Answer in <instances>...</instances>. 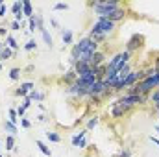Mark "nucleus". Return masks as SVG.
Wrapping results in <instances>:
<instances>
[{"instance_id": "obj_1", "label": "nucleus", "mask_w": 159, "mask_h": 157, "mask_svg": "<svg viewBox=\"0 0 159 157\" xmlns=\"http://www.w3.org/2000/svg\"><path fill=\"white\" fill-rule=\"evenodd\" d=\"M96 15H98V19H107L113 11H117L122 7V4L117 2V0H100V2H89L87 4Z\"/></svg>"}, {"instance_id": "obj_2", "label": "nucleus", "mask_w": 159, "mask_h": 157, "mask_svg": "<svg viewBox=\"0 0 159 157\" xmlns=\"http://www.w3.org/2000/svg\"><path fill=\"white\" fill-rule=\"evenodd\" d=\"M115 22H111V20H107V19H96L94 20V24L91 26V32L89 34H102V35H109V34H113L115 32Z\"/></svg>"}, {"instance_id": "obj_3", "label": "nucleus", "mask_w": 159, "mask_h": 157, "mask_svg": "<svg viewBox=\"0 0 159 157\" xmlns=\"http://www.w3.org/2000/svg\"><path fill=\"white\" fill-rule=\"evenodd\" d=\"M143 46H144V35H143V34H133L129 39L126 41L124 50H126V52H129V54H133V52L141 50Z\"/></svg>"}, {"instance_id": "obj_4", "label": "nucleus", "mask_w": 159, "mask_h": 157, "mask_svg": "<svg viewBox=\"0 0 159 157\" xmlns=\"http://www.w3.org/2000/svg\"><path fill=\"white\" fill-rule=\"evenodd\" d=\"M106 63H107V56H106L104 50H98V52L93 54L91 59H89V65H91V67H100V65H106Z\"/></svg>"}, {"instance_id": "obj_5", "label": "nucleus", "mask_w": 159, "mask_h": 157, "mask_svg": "<svg viewBox=\"0 0 159 157\" xmlns=\"http://www.w3.org/2000/svg\"><path fill=\"white\" fill-rule=\"evenodd\" d=\"M76 79H78V74L74 72V69H69V70H67V72L59 78V81H61V83H65V85L69 87V85H72Z\"/></svg>"}, {"instance_id": "obj_6", "label": "nucleus", "mask_w": 159, "mask_h": 157, "mask_svg": "<svg viewBox=\"0 0 159 157\" xmlns=\"http://www.w3.org/2000/svg\"><path fill=\"white\" fill-rule=\"evenodd\" d=\"M126 19V9H124V6L120 7V9H117V11H113L109 17H107V20H111V22H120V20H124Z\"/></svg>"}, {"instance_id": "obj_7", "label": "nucleus", "mask_w": 159, "mask_h": 157, "mask_svg": "<svg viewBox=\"0 0 159 157\" xmlns=\"http://www.w3.org/2000/svg\"><path fill=\"white\" fill-rule=\"evenodd\" d=\"M15 54L17 52H13L9 46H4L2 50H0V63H4V61H9V59H13L15 57Z\"/></svg>"}, {"instance_id": "obj_8", "label": "nucleus", "mask_w": 159, "mask_h": 157, "mask_svg": "<svg viewBox=\"0 0 159 157\" xmlns=\"http://www.w3.org/2000/svg\"><path fill=\"white\" fill-rule=\"evenodd\" d=\"M22 15L26 17V19H32L35 13H34V6H32V2L30 0H22Z\"/></svg>"}, {"instance_id": "obj_9", "label": "nucleus", "mask_w": 159, "mask_h": 157, "mask_svg": "<svg viewBox=\"0 0 159 157\" xmlns=\"http://www.w3.org/2000/svg\"><path fill=\"white\" fill-rule=\"evenodd\" d=\"M61 39H63V44L65 46H70L72 44V39H74L72 30H61Z\"/></svg>"}, {"instance_id": "obj_10", "label": "nucleus", "mask_w": 159, "mask_h": 157, "mask_svg": "<svg viewBox=\"0 0 159 157\" xmlns=\"http://www.w3.org/2000/svg\"><path fill=\"white\" fill-rule=\"evenodd\" d=\"M41 32V37H43V41H44V44L52 50L54 48V41H52V35H50V32L46 30V28H43V30H39Z\"/></svg>"}, {"instance_id": "obj_11", "label": "nucleus", "mask_w": 159, "mask_h": 157, "mask_svg": "<svg viewBox=\"0 0 159 157\" xmlns=\"http://www.w3.org/2000/svg\"><path fill=\"white\" fill-rule=\"evenodd\" d=\"M4 44H6V46H9V48H11L13 52H17V50L20 48V44L17 43V39H15V37H13L11 34H9V35H7L6 39H4Z\"/></svg>"}, {"instance_id": "obj_12", "label": "nucleus", "mask_w": 159, "mask_h": 157, "mask_svg": "<svg viewBox=\"0 0 159 157\" xmlns=\"http://www.w3.org/2000/svg\"><path fill=\"white\" fill-rule=\"evenodd\" d=\"M26 98L32 100V102H43V100H44V92H41V91H37V89H34L32 92H28Z\"/></svg>"}, {"instance_id": "obj_13", "label": "nucleus", "mask_w": 159, "mask_h": 157, "mask_svg": "<svg viewBox=\"0 0 159 157\" xmlns=\"http://www.w3.org/2000/svg\"><path fill=\"white\" fill-rule=\"evenodd\" d=\"M85 135H87V129H81V131H78V133H74L72 139H70L72 146H80V142H81V139H85Z\"/></svg>"}, {"instance_id": "obj_14", "label": "nucleus", "mask_w": 159, "mask_h": 157, "mask_svg": "<svg viewBox=\"0 0 159 157\" xmlns=\"http://www.w3.org/2000/svg\"><path fill=\"white\" fill-rule=\"evenodd\" d=\"M4 131H6L7 135H13V137H15L19 129H17V126H15V124H11L9 120H4Z\"/></svg>"}, {"instance_id": "obj_15", "label": "nucleus", "mask_w": 159, "mask_h": 157, "mask_svg": "<svg viewBox=\"0 0 159 157\" xmlns=\"http://www.w3.org/2000/svg\"><path fill=\"white\" fill-rule=\"evenodd\" d=\"M20 74H22V69L13 67V69L9 70V74H7V76H9V79H11V81H19V79H20Z\"/></svg>"}, {"instance_id": "obj_16", "label": "nucleus", "mask_w": 159, "mask_h": 157, "mask_svg": "<svg viewBox=\"0 0 159 157\" xmlns=\"http://www.w3.org/2000/svg\"><path fill=\"white\" fill-rule=\"evenodd\" d=\"M7 120H9V122H11V124H15V126H17V122H19V115H17V107H9V109H7Z\"/></svg>"}, {"instance_id": "obj_17", "label": "nucleus", "mask_w": 159, "mask_h": 157, "mask_svg": "<svg viewBox=\"0 0 159 157\" xmlns=\"http://www.w3.org/2000/svg\"><path fill=\"white\" fill-rule=\"evenodd\" d=\"M44 135H46V139H48L50 142H56V144H57V142H61V135H59L57 131H46Z\"/></svg>"}, {"instance_id": "obj_18", "label": "nucleus", "mask_w": 159, "mask_h": 157, "mask_svg": "<svg viewBox=\"0 0 159 157\" xmlns=\"http://www.w3.org/2000/svg\"><path fill=\"white\" fill-rule=\"evenodd\" d=\"M6 150L15 152V137L13 135H6Z\"/></svg>"}, {"instance_id": "obj_19", "label": "nucleus", "mask_w": 159, "mask_h": 157, "mask_svg": "<svg viewBox=\"0 0 159 157\" xmlns=\"http://www.w3.org/2000/svg\"><path fill=\"white\" fill-rule=\"evenodd\" d=\"M124 115H126V113H124V111L120 109L119 105H115V104H111V117H113V118H122Z\"/></svg>"}, {"instance_id": "obj_20", "label": "nucleus", "mask_w": 159, "mask_h": 157, "mask_svg": "<svg viewBox=\"0 0 159 157\" xmlns=\"http://www.w3.org/2000/svg\"><path fill=\"white\" fill-rule=\"evenodd\" d=\"M11 13H13V15L22 13V0H15V2L11 4Z\"/></svg>"}, {"instance_id": "obj_21", "label": "nucleus", "mask_w": 159, "mask_h": 157, "mask_svg": "<svg viewBox=\"0 0 159 157\" xmlns=\"http://www.w3.org/2000/svg\"><path fill=\"white\" fill-rule=\"evenodd\" d=\"M35 144H37V148H39V150H41V152H43V154H44L46 157L52 155V150H50V148H48V146H46L43 141H35Z\"/></svg>"}, {"instance_id": "obj_22", "label": "nucleus", "mask_w": 159, "mask_h": 157, "mask_svg": "<svg viewBox=\"0 0 159 157\" xmlns=\"http://www.w3.org/2000/svg\"><path fill=\"white\" fill-rule=\"evenodd\" d=\"M22 48H24V52H34V50H37V41H35V39H30L26 44H24V46H22Z\"/></svg>"}, {"instance_id": "obj_23", "label": "nucleus", "mask_w": 159, "mask_h": 157, "mask_svg": "<svg viewBox=\"0 0 159 157\" xmlns=\"http://www.w3.org/2000/svg\"><path fill=\"white\" fill-rule=\"evenodd\" d=\"M98 122H100V118L98 117H91L89 120H87V126H85V129L89 131V129H94L96 126H98Z\"/></svg>"}, {"instance_id": "obj_24", "label": "nucleus", "mask_w": 159, "mask_h": 157, "mask_svg": "<svg viewBox=\"0 0 159 157\" xmlns=\"http://www.w3.org/2000/svg\"><path fill=\"white\" fill-rule=\"evenodd\" d=\"M19 87H20L22 91H26V92H32V91L35 89V83H34V81H22Z\"/></svg>"}, {"instance_id": "obj_25", "label": "nucleus", "mask_w": 159, "mask_h": 157, "mask_svg": "<svg viewBox=\"0 0 159 157\" xmlns=\"http://www.w3.org/2000/svg\"><path fill=\"white\" fill-rule=\"evenodd\" d=\"M148 102H150V104H154V105L157 104V102H159V89H154V91L150 92V96H148Z\"/></svg>"}, {"instance_id": "obj_26", "label": "nucleus", "mask_w": 159, "mask_h": 157, "mask_svg": "<svg viewBox=\"0 0 159 157\" xmlns=\"http://www.w3.org/2000/svg\"><path fill=\"white\" fill-rule=\"evenodd\" d=\"M35 30H37V20H35V15H34L32 19H28V32L34 34Z\"/></svg>"}, {"instance_id": "obj_27", "label": "nucleus", "mask_w": 159, "mask_h": 157, "mask_svg": "<svg viewBox=\"0 0 159 157\" xmlns=\"http://www.w3.org/2000/svg\"><path fill=\"white\" fill-rule=\"evenodd\" d=\"M69 7H70V6H69V4H63V2H57V4H54V6H52V9H54V11H67Z\"/></svg>"}, {"instance_id": "obj_28", "label": "nucleus", "mask_w": 159, "mask_h": 157, "mask_svg": "<svg viewBox=\"0 0 159 157\" xmlns=\"http://www.w3.org/2000/svg\"><path fill=\"white\" fill-rule=\"evenodd\" d=\"M13 94H15V96H17V98H22V100H24V98H26V96H28V92H26V91H22V89H20V87H17V89H15V91H13Z\"/></svg>"}, {"instance_id": "obj_29", "label": "nucleus", "mask_w": 159, "mask_h": 157, "mask_svg": "<svg viewBox=\"0 0 159 157\" xmlns=\"http://www.w3.org/2000/svg\"><path fill=\"white\" fill-rule=\"evenodd\" d=\"M35 20H37V30H43V28H46L44 26V19H43V15H35Z\"/></svg>"}, {"instance_id": "obj_30", "label": "nucleus", "mask_w": 159, "mask_h": 157, "mask_svg": "<svg viewBox=\"0 0 159 157\" xmlns=\"http://www.w3.org/2000/svg\"><path fill=\"white\" fill-rule=\"evenodd\" d=\"M117 157H131V150H129V148H122Z\"/></svg>"}, {"instance_id": "obj_31", "label": "nucleus", "mask_w": 159, "mask_h": 157, "mask_svg": "<svg viewBox=\"0 0 159 157\" xmlns=\"http://www.w3.org/2000/svg\"><path fill=\"white\" fill-rule=\"evenodd\" d=\"M9 28L13 30V32H20V22H17V20H11V24H9Z\"/></svg>"}, {"instance_id": "obj_32", "label": "nucleus", "mask_w": 159, "mask_h": 157, "mask_svg": "<svg viewBox=\"0 0 159 157\" xmlns=\"http://www.w3.org/2000/svg\"><path fill=\"white\" fill-rule=\"evenodd\" d=\"M20 126H22L24 129H28V128H32V122H30L28 118L24 117V118H20Z\"/></svg>"}, {"instance_id": "obj_33", "label": "nucleus", "mask_w": 159, "mask_h": 157, "mask_svg": "<svg viewBox=\"0 0 159 157\" xmlns=\"http://www.w3.org/2000/svg\"><path fill=\"white\" fill-rule=\"evenodd\" d=\"M17 115H19V118H24L26 117V109H24L22 105H19V107H17Z\"/></svg>"}, {"instance_id": "obj_34", "label": "nucleus", "mask_w": 159, "mask_h": 157, "mask_svg": "<svg viewBox=\"0 0 159 157\" xmlns=\"http://www.w3.org/2000/svg\"><path fill=\"white\" fill-rule=\"evenodd\" d=\"M32 104H34V102H32V100H28V98H24V100H22V104H20V105H22V107H24V109H30V107H32Z\"/></svg>"}, {"instance_id": "obj_35", "label": "nucleus", "mask_w": 159, "mask_h": 157, "mask_svg": "<svg viewBox=\"0 0 159 157\" xmlns=\"http://www.w3.org/2000/svg\"><path fill=\"white\" fill-rule=\"evenodd\" d=\"M6 13H7V6H6V4H2V6H0V19H4V17H6Z\"/></svg>"}, {"instance_id": "obj_36", "label": "nucleus", "mask_w": 159, "mask_h": 157, "mask_svg": "<svg viewBox=\"0 0 159 157\" xmlns=\"http://www.w3.org/2000/svg\"><path fill=\"white\" fill-rule=\"evenodd\" d=\"M7 35H9V34H7V28H6V26H0V37H4V39H6Z\"/></svg>"}, {"instance_id": "obj_37", "label": "nucleus", "mask_w": 159, "mask_h": 157, "mask_svg": "<svg viewBox=\"0 0 159 157\" xmlns=\"http://www.w3.org/2000/svg\"><path fill=\"white\" fill-rule=\"evenodd\" d=\"M34 70H35L34 65H26V67H24V72H34Z\"/></svg>"}, {"instance_id": "obj_38", "label": "nucleus", "mask_w": 159, "mask_h": 157, "mask_svg": "<svg viewBox=\"0 0 159 157\" xmlns=\"http://www.w3.org/2000/svg\"><path fill=\"white\" fill-rule=\"evenodd\" d=\"M154 69H156V70L159 72V54L156 56V61H154Z\"/></svg>"}, {"instance_id": "obj_39", "label": "nucleus", "mask_w": 159, "mask_h": 157, "mask_svg": "<svg viewBox=\"0 0 159 157\" xmlns=\"http://www.w3.org/2000/svg\"><path fill=\"white\" fill-rule=\"evenodd\" d=\"M50 24H52V26H54V28H59V22H57V20H56V19H50Z\"/></svg>"}, {"instance_id": "obj_40", "label": "nucleus", "mask_w": 159, "mask_h": 157, "mask_svg": "<svg viewBox=\"0 0 159 157\" xmlns=\"http://www.w3.org/2000/svg\"><path fill=\"white\" fill-rule=\"evenodd\" d=\"M46 120H48V118L44 117V115H39V117H37V122H46Z\"/></svg>"}, {"instance_id": "obj_41", "label": "nucleus", "mask_w": 159, "mask_h": 157, "mask_svg": "<svg viewBox=\"0 0 159 157\" xmlns=\"http://www.w3.org/2000/svg\"><path fill=\"white\" fill-rule=\"evenodd\" d=\"M150 141H152L154 144H157V146H159V139H157V137H154V135H152V137H150Z\"/></svg>"}, {"instance_id": "obj_42", "label": "nucleus", "mask_w": 159, "mask_h": 157, "mask_svg": "<svg viewBox=\"0 0 159 157\" xmlns=\"http://www.w3.org/2000/svg\"><path fill=\"white\" fill-rule=\"evenodd\" d=\"M87 146V139H81V142H80V148H85Z\"/></svg>"}, {"instance_id": "obj_43", "label": "nucleus", "mask_w": 159, "mask_h": 157, "mask_svg": "<svg viewBox=\"0 0 159 157\" xmlns=\"http://www.w3.org/2000/svg\"><path fill=\"white\" fill-rule=\"evenodd\" d=\"M154 109H156V113H159V102L156 104V105H154Z\"/></svg>"}, {"instance_id": "obj_44", "label": "nucleus", "mask_w": 159, "mask_h": 157, "mask_svg": "<svg viewBox=\"0 0 159 157\" xmlns=\"http://www.w3.org/2000/svg\"><path fill=\"white\" fill-rule=\"evenodd\" d=\"M4 46H6V44H4V41H0V50H2Z\"/></svg>"}, {"instance_id": "obj_45", "label": "nucleus", "mask_w": 159, "mask_h": 157, "mask_svg": "<svg viewBox=\"0 0 159 157\" xmlns=\"http://www.w3.org/2000/svg\"><path fill=\"white\" fill-rule=\"evenodd\" d=\"M156 131H157V133H159V124H157V126H156Z\"/></svg>"}, {"instance_id": "obj_46", "label": "nucleus", "mask_w": 159, "mask_h": 157, "mask_svg": "<svg viewBox=\"0 0 159 157\" xmlns=\"http://www.w3.org/2000/svg\"><path fill=\"white\" fill-rule=\"evenodd\" d=\"M0 72H2V63H0Z\"/></svg>"}, {"instance_id": "obj_47", "label": "nucleus", "mask_w": 159, "mask_h": 157, "mask_svg": "<svg viewBox=\"0 0 159 157\" xmlns=\"http://www.w3.org/2000/svg\"><path fill=\"white\" fill-rule=\"evenodd\" d=\"M0 148H2V139H0Z\"/></svg>"}, {"instance_id": "obj_48", "label": "nucleus", "mask_w": 159, "mask_h": 157, "mask_svg": "<svg viewBox=\"0 0 159 157\" xmlns=\"http://www.w3.org/2000/svg\"><path fill=\"white\" fill-rule=\"evenodd\" d=\"M0 157H4V155H0Z\"/></svg>"}]
</instances>
